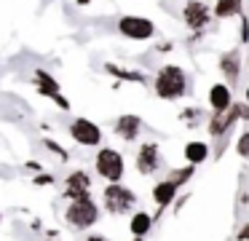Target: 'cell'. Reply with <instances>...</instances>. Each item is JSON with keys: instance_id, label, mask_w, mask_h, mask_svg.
<instances>
[{"instance_id": "obj_20", "label": "cell", "mask_w": 249, "mask_h": 241, "mask_svg": "<svg viewBox=\"0 0 249 241\" xmlns=\"http://www.w3.org/2000/svg\"><path fill=\"white\" fill-rule=\"evenodd\" d=\"M137 241H142V239H137Z\"/></svg>"}, {"instance_id": "obj_8", "label": "cell", "mask_w": 249, "mask_h": 241, "mask_svg": "<svg viewBox=\"0 0 249 241\" xmlns=\"http://www.w3.org/2000/svg\"><path fill=\"white\" fill-rule=\"evenodd\" d=\"M161 166V155H158V148L156 145H142L140 150V158H137V169L142 171V174H153V171Z\"/></svg>"}, {"instance_id": "obj_4", "label": "cell", "mask_w": 249, "mask_h": 241, "mask_svg": "<svg viewBox=\"0 0 249 241\" xmlns=\"http://www.w3.org/2000/svg\"><path fill=\"white\" fill-rule=\"evenodd\" d=\"M131 204H134V193H131L129 187H121L118 182H113V185L105 187V206H107L113 214L126 212Z\"/></svg>"}, {"instance_id": "obj_13", "label": "cell", "mask_w": 249, "mask_h": 241, "mask_svg": "<svg viewBox=\"0 0 249 241\" xmlns=\"http://www.w3.org/2000/svg\"><path fill=\"white\" fill-rule=\"evenodd\" d=\"M206 155H209V148H206L204 142H190L188 148H185V158L190 161V164H201V161L206 158Z\"/></svg>"}, {"instance_id": "obj_14", "label": "cell", "mask_w": 249, "mask_h": 241, "mask_svg": "<svg viewBox=\"0 0 249 241\" xmlns=\"http://www.w3.org/2000/svg\"><path fill=\"white\" fill-rule=\"evenodd\" d=\"M220 67H222V73L228 75V80H236L238 78V51L225 54L222 62H220Z\"/></svg>"}, {"instance_id": "obj_6", "label": "cell", "mask_w": 249, "mask_h": 241, "mask_svg": "<svg viewBox=\"0 0 249 241\" xmlns=\"http://www.w3.org/2000/svg\"><path fill=\"white\" fill-rule=\"evenodd\" d=\"M118 30L124 32L126 37H134V40H145V37H150L153 35V21H147V19H142V16H124L121 19V24H118Z\"/></svg>"}, {"instance_id": "obj_10", "label": "cell", "mask_w": 249, "mask_h": 241, "mask_svg": "<svg viewBox=\"0 0 249 241\" xmlns=\"http://www.w3.org/2000/svg\"><path fill=\"white\" fill-rule=\"evenodd\" d=\"M140 126H142V121L137 115H121L118 123H115V131H118V137H124V139H134L137 131H140Z\"/></svg>"}, {"instance_id": "obj_3", "label": "cell", "mask_w": 249, "mask_h": 241, "mask_svg": "<svg viewBox=\"0 0 249 241\" xmlns=\"http://www.w3.org/2000/svg\"><path fill=\"white\" fill-rule=\"evenodd\" d=\"M97 171L105 177V180L118 182L121 177H124V158H121V153H115V150H110V148L99 150V155H97Z\"/></svg>"}, {"instance_id": "obj_21", "label": "cell", "mask_w": 249, "mask_h": 241, "mask_svg": "<svg viewBox=\"0 0 249 241\" xmlns=\"http://www.w3.org/2000/svg\"><path fill=\"white\" fill-rule=\"evenodd\" d=\"M247 118H249V115H247Z\"/></svg>"}, {"instance_id": "obj_19", "label": "cell", "mask_w": 249, "mask_h": 241, "mask_svg": "<svg viewBox=\"0 0 249 241\" xmlns=\"http://www.w3.org/2000/svg\"><path fill=\"white\" fill-rule=\"evenodd\" d=\"M86 241H105V239H99V236H91V239H86Z\"/></svg>"}, {"instance_id": "obj_18", "label": "cell", "mask_w": 249, "mask_h": 241, "mask_svg": "<svg viewBox=\"0 0 249 241\" xmlns=\"http://www.w3.org/2000/svg\"><path fill=\"white\" fill-rule=\"evenodd\" d=\"M236 153L241 155V158H249V131L238 137V142H236Z\"/></svg>"}, {"instance_id": "obj_17", "label": "cell", "mask_w": 249, "mask_h": 241, "mask_svg": "<svg viewBox=\"0 0 249 241\" xmlns=\"http://www.w3.org/2000/svg\"><path fill=\"white\" fill-rule=\"evenodd\" d=\"M190 177H193V166L179 169V171H172V174H169V182H172V185H182L185 180H190Z\"/></svg>"}, {"instance_id": "obj_9", "label": "cell", "mask_w": 249, "mask_h": 241, "mask_svg": "<svg viewBox=\"0 0 249 241\" xmlns=\"http://www.w3.org/2000/svg\"><path fill=\"white\" fill-rule=\"evenodd\" d=\"M209 102H212V107H214L217 112L228 110V107H231V91H228V86H222V83L212 86L209 89Z\"/></svg>"}, {"instance_id": "obj_2", "label": "cell", "mask_w": 249, "mask_h": 241, "mask_svg": "<svg viewBox=\"0 0 249 241\" xmlns=\"http://www.w3.org/2000/svg\"><path fill=\"white\" fill-rule=\"evenodd\" d=\"M67 222L72 228H89V225L97 222V206L91 204V198H78V201L70 204L67 209Z\"/></svg>"}, {"instance_id": "obj_1", "label": "cell", "mask_w": 249, "mask_h": 241, "mask_svg": "<svg viewBox=\"0 0 249 241\" xmlns=\"http://www.w3.org/2000/svg\"><path fill=\"white\" fill-rule=\"evenodd\" d=\"M185 89H188V78H185V73L179 67H161V73H158L156 78V91L161 99H179V96H185Z\"/></svg>"}, {"instance_id": "obj_16", "label": "cell", "mask_w": 249, "mask_h": 241, "mask_svg": "<svg viewBox=\"0 0 249 241\" xmlns=\"http://www.w3.org/2000/svg\"><path fill=\"white\" fill-rule=\"evenodd\" d=\"M236 11H238V0H220V3L214 5V14L222 16V19H225V16H233Z\"/></svg>"}, {"instance_id": "obj_15", "label": "cell", "mask_w": 249, "mask_h": 241, "mask_svg": "<svg viewBox=\"0 0 249 241\" xmlns=\"http://www.w3.org/2000/svg\"><path fill=\"white\" fill-rule=\"evenodd\" d=\"M150 214H145V212H140V214H134V220H131L129 222V228H131V233H137L142 239V236L147 233V230H150Z\"/></svg>"}, {"instance_id": "obj_5", "label": "cell", "mask_w": 249, "mask_h": 241, "mask_svg": "<svg viewBox=\"0 0 249 241\" xmlns=\"http://www.w3.org/2000/svg\"><path fill=\"white\" fill-rule=\"evenodd\" d=\"M70 137L75 139L78 145H99V139H102V131H99L97 123L86 121V118H78V121H72L70 126Z\"/></svg>"}, {"instance_id": "obj_12", "label": "cell", "mask_w": 249, "mask_h": 241, "mask_svg": "<svg viewBox=\"0 0 249 241\" xmlns=\"http://www.w3.org/2000/svg\"><path fill=\"white\" fill-rule=\"evenodd\" d=\"M236 118H238V107H236L233 112H228V115H214V118H212V123H209V131L217 137V134L225 131V129L231 126V123L236 121Z\"/></svg>"}, {"instance_id": "obj_11", "label": "cell", "mask_w": 249, "mask_h": 241, "mask_svg": "<svg viewBox=\"0 0 249 241\" xmlns=\"http://www.w3.org/2000/svg\"><path fill=\"white\" fill-rule=\"evenodd\" d=\"M174 193H177V185H172L169 180H163V182H158L156 187H153V198H156L161 206H166L169 201L174 198Z\"/></svg>"}, {"instance_id": "obj_7", "label": "cell", "mask_w": 249, "mask_h": 241, "mask_svg": "<svg viewBox=\"0 0 249 241\" xmlns=\"http://www.w3.org/2000/svg\"><path fill=\"white\" fill-rule=\"evenodd\" d=\"M185 21H188V27H193V30H201V27L209 21V8H206V3L190 0V3L185 5Z\"/></svg>"}]
</instances>
